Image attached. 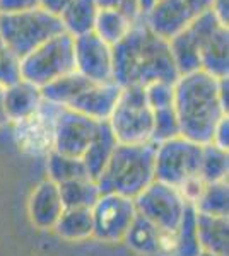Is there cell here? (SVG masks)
<instances>
[{
    "mask_svg": "<svg viewBox=\"0 0 229 256\" xmlns=\"http://www.w3.org/2000/svg\"><path fill=\"white\" fill-rule=\"evenodd\" d=\"M185 200L176 188L152 181L135 198V210L159 230H178L185 212Z\"/></svg>",
    "mask_w": 229,
    "mask_h": 256,
    "instance_id": "cell-8",
    "label": "cell"
},
{
    "mask_svg": "<svg viewBox=\"0 0 229 256\" xmlns=\"http://www.w3.org/2000/svg\"><path fill=\"white\" fill-rule=\"evenodd\" d=\"M183 2H185L191 9V12L197 16V14H202V12L210 10L212 0H183Z\"/></svg>",
    "mask_w": 229,
    "mask_h": 256,
    "instance_id": "cell-38",
    "label": "cell"
},
{
    "mask_svg": "<svg viewBox=\"0 0 229 256\" xmlns=\"http://www.w3.org/2000/svg\"><path fill=\"white\" fill-rule=\"evenodd\" d=\"M173 108L180 135L200 146L210 144L215 125L227 116L217 96V79L203 70L180 76L174 80Z\"/></svg>",
    "mask_w": 229,
    "mask_h": 256,
    "instance_id": "cell-2",
    "label": "cell"
},
{
    "mask_svg": "<svg viewBox=\"0 0 229 256\" xmlns=\"http://www.w3.org/2000/svg\"><path fill=\"white\" fill-rule=\"evenodd\" d=\"M210 146L227 152V116H224L212 132Z\"/></svg>",
    "mask_w": 229,
    "mask_h": 256,
    "instance_id": "cell-35",
    "label": "cell"
},
{
    "mask_svg": "<svg viewBox=\"0 0 229 256\" xmlns=\"http://www.w3.org/2000/svg\"><path fill=\"white\" fill-rule=\"evenodd\" d=\"M99 9H116L127 16L132 22H139L142 19L139 0H96Z\"/></svg>",
    "mask_w": 229,
    "mask_h": 256,
    "instance_id": "cell-33",
    "label": "cell"
},
{
    "mask_svg": "<svg viewBox=\"0 0 229 256\" xmlns=\"http://www.w3.org/2000/svg\"><path fill=\"white\" fill-rule=\"evenodd\" d=\"M47 169L50 174L48 180H52L57 184L72 180H81V178H89L82 159L64 156L57 150H52L47 156Z\"/></svg>",
    "mask_w": 229,
    "mask_h": 256,
    "instance_id": "cell-27",
    "label": "cell"
},
{
    "mask_svg": "<svg viewBox=\"0 0 229 256\" xmlns=\"http://www.w3.org/2000/svg\"><path fill=\"white\" fill-rule=\"evenodd\" d=\"M198 174L205 183H217L226 181L227 178V152L210 146L202 147V159Z\"/></svg>",
    "mask_w": 229,
    "mask_h": 256,
    "instance_id": "cell-28",
    "label": "cell"
},
{
    "mask_svg": "<svg viewBox=\"0 0 229 256\" xmlns=\"http://www.w3.org/2000/svg\"><path fill=\"white\" fill-rule=\"evenodd\" d=\"M76 72L93 82H113V46L93 31L74 38Z\"/></svg>",
    "mask_w": 229,
    "mask_h": 256,
    "instance_id": "cell-11",
    "label": "cell"
},
{
    "mask_svg": "<svg viewBox=\"0 0 229 256\" xmlns=\"http://www.w3.org/2000/svg\"><path fill=\"white\" fill-rule=\"evenodd\" d=\"M99 122L69 108H60L55 126L53 150L81 159L93 142Z\"/></svg>",
    "mask_w": 229,
    "mask_h": 256,
    "instance_id": "cell-13",
    "label": "cell"
},
{
    "mask_svg": "<svg viewBox=\"0 0 229 256\" xmlns=\"http://www.w3.org/2000/svg\"><path fill=\"white\" fill-rule=\"evenodd\" d=\"M157 144H116L105 169L96 180L101 195L115 193L127 198H137L154 178Z\"/></svg>",
    "mask_w": 229,
    "mask_h": 256,
    "instance_id": "cell-3",
    "label": "cell"
},
{
    "mask_svg": "<svg viewBox=\"0 0 229 256\" xmlns=\"http://www.w3.org/2000/svg\"><path fill=\"white\" fill-rule=\"evenodd\" d=\"M69 2L70 0H40V7L58 18L65 10V7L69 6Z\"/></svg>",
    "mask_w": 229,
    "mask_h": 256,
    "instance_id": "cell-37",
    "label": "cell"
},
{
    "mask_svg": "<svg viewBox=\"0 0 229 256\" xmlns=\"http://www.w3.org/2000/svg\"><path fill=\"white\" fill-rule=\"evenodd\" d=\"M41 102H43L41 89L24 79L6 88L4 92V106H6L9 123H16L33 114L40 108Z\"/></svg>",
    "mask_w": 229,
    "mask_h": 256,
    "instance_id": "cell-18",
    "label": "cell"
},
{
    "mask_svg": "<svg viewBox=\"0 0 229 256\" xmlns=\"http://www.w3.org/2000/svg\"><path fill=\"white\" fill-rule=\"evenodd\" d=\"M195 210L209 216L227 217V183H207L200 200L195 204Z\"/></svg>",
    "mask_w": 229,
    "mask_h": 256,
    "instance_id": "cell-29",
    "label": "cell"
},
{
    "mask_svg": "<svg viewBox=\"0 0 229 256\" xmlns=\"http://www.w3.org/2000/svg\"><path fill=\"white\" fill-rule=\"evenodd\" d=\"M116 144H118V140L115 138L110 123L99 122L93 142L89 144V147H87V150L84 152V156L81 158L86 166L87 174H89V178L93 181L98 180L99 174H101V171L105 169L106 162L110 160L111 154H113Z\"/></svg>",
    "mask_w": 229,
    "mask_h": 256,
    "instance_id": "cell-20",
    "label": "cell"
},
{
    "mask_svg": "<svg viewBox=\"0 0 229 256\" xmlns=\"http://www.w3.org/2000/svg\"><path fill=\"white\" fill-rule=\"evenodd\" d=\"M21 80V58L0 38V86L9 88Z\"/></svg>",
    "mask_w": 229,
    "mask_h": 256,
    "instance_id": "cell-31",
    "label": "cell"
},
{
    "mask_svg": "<svg viewBox=\"0 0 229 256\" xmlns=\"http://www.w3.org/2000/svg\"><path fill=\"white\" fill-rule=\"evenodd\" d=\"M74 70V38L67 32L53 36L21 58V79L40 89Z\"/></svg>",
    "mask_w": 229,
    "mask_h": 256,
    "instance_id": "cell-5",
    "label": "cell"
},
{
    "mask_svg": "<svg viewBox=\"0 0 229 256\" xmlns=\"http://www.w3.org/2000/svg\"><path fill=\"white\" fill-rule=\"evenodd\" d=\"M91 82L93 80L86 79L84 76H81V74H77L76 70H74V72H70L67 76L60 77V79L50 82L48 86L41 88V94H43L45 101L53 102V104L60 106V108H69L70 102H72Z\"/></svg>",
    "mask_w": 229,
    "mask_h": 256,
    "instance_id": "cell-23",
    "label": "cell"
},
{
    "mask_svg": "<svg viewBox=\"0 0 229 256\" xmlns=\"http://www.w3.org/2000/svg\"><path fill=\"white\" fill-rule=\"evenodd\" d=\"M120 92H122V88L116 82H91L70 102L69 110L77 111L96 122H108L116 101H118Z\"/></svg>",
    "mask_w": 229,
    "mask_h": 256,
    "instance_id": "cell-15",
    "label": "cell"
},
{
    "mask_svg": "<svg viewBox=\"0 0 229 256\" xmlns=\"http://www.w3.org/2000/svg\"><path fill=\"white\" fill-rule=\"evenodd\" d=\"M98 10L99 7L96 0H70L65 10L58 16L64 32H67L72 38L91 32Z\"/></svg>",
    "mask_w": 229,
    "mask_h": 256,
    "instance_id": "cell-21",
    "label": "cell"
},
{
    "mask_svg": "<svg viewBox=\"0 0 229 256\" xmlns=\"http://www.w3.org/2000/svg\"><path fill=\"white\" fill-rule=\"evenodd\" d=\"M144 94H145V101H147L149 108L152 111L166 108V106H173L174 82H166V80L151 82V84L144 86Z\"/></svg>",
    "mask_w": 229,
    "mask_h": 256,
    "instance_id": "cell-32",
    "label": "cell"
},
{
    "mask_svg": "<svg viewBox=\"0 0 229 256\" xmlns=\"http://www.w3.org/2000/svg\"><path fill=\"white\" fill-rule=\"evenodd\" d=\"M156 2H157V0H139V6H140V10H142V14H144V12L147 10L151 6H154Z\"/></svg>",
    "mask_w": 229,
    "mask_h": 256,
    "instance_id": "cell-40",
    "label": "cell"
},
{
    "mask_svg": "<svg viewBox=\"0 0 229 256\" xmlns=\"http://www.w3.org/2000/svg\"><path fill=\"white\" fill-rule=\"evenodd\" d=\"M135 22H132L127 16H123L116 9H99L94 20L93 32L99 36L110 46H115L118 41H122L127 32L132 30Z\"/></svg>",
    "mask_w": 229,
    "mask_h": 256,
    "instance_id": "cell-25",
    "label": "cell"
},
{
    "mask_svg": "<svg viewBox=\"0 0 229 256\" xmlns=\"http://www.w3.org/2000/svg\"><path fill=\"white\" fill-rule=\"evenodd\" d=\"M202 147L200 144L191 142L181 135L157 144L154 166L156 181L178 188L188 178L197 176L200 169Z\"/></svg>",
    "mask_w": 229,
    "mask_h": 256,
    "instance_id": "cell-7",
    "label": "cell"
},
{
    "mask_svg": "<svg viewBox=\"0 0 229 256\" xmlns=\"http://www.w3.org/2000/svg\"><path fill=\"white\" fill-rule=\"evenodd\" d=\"M152 110L145 101L144 88L128 86L122 88L108 123L118 144L152 142Z\"/></svg>",
    "mask_w": 229,
    "mask_h": 256,
    "instance_id": "cell-6",
    "label": "cell"
},
{
    "mask_svg": "<svg viewBox=\"0 0 229 256\" xmlns=\"http://www.w3.org/2000/svg\"><path fill=\"white\" fill-rule=\"evenodd\" d=\"M152 137L154 144H161L174 137H180V123H178L176 113L173 106H166L152 111Z\"/></svg>",
    "mask_w": 229,
    "mask_h": 256,
    "instance_id": "cell-30",
    "label": "cell"
},
{
    "mask_svg": "<svg viewBox=\"0 0 229 256\" xmlns=\"http://www.w3.org/2000/svg\"><path fill=\"white\" fill-rule=\"evenodd\" d=\"M60 106L43 99L40 108L29 116L12 123L19 148L29 156H48L55 144V126Z\"/></svg>",
    "mask_w": 229,
    "mask_h": 256,
    "instance_id": "cell-9",
    "label": "cell"
},
{
    "mask_svg": "<svg viewBox=\"0 0 229 256\" xmlns=\"http://www.w3.org/2000/svg\"><path fill=\"white\" fill-rule=\"evenodd\" d=\"M217 24L220 22L212 16L210 10L202 12V14H197L191 19V22L180 34H176L173 40L168 41L178 77L195 72V70H200V60H198L200 41Z\"/></svg>",
    "mask_w": 229,
    "mask_h": 256,
    "instance_id": "cell-12",
    "label": "cell"
},
{
    "mask_svg": "<svg viewBox=\"0 0 229 256\" xmlns=\"http://www.w3.org/2000/svg\"><path fill=\"white\" fill-rule=\"evenodd\" d=\"M64 208H93V205L101 196L96 181L89 178L65 181L58 184Z\"/></svg>",
    "mask_w": 229,
    "mask_h": 256,
    "instance_id": "cell-24",
    "label": "cell"
},
{
    "mask_svg": "<svg viewBox=\"0 0 229 256\" xmlns=\"http://www.w3.org/2000/svg\"><path fill=\"white\" fill-rule=\"evenodd\" d=\"M198 256H215V254H212V253H205V251H200V254Z\"/></svg>",
    "mask_w": 229,
    "mask_h": 256,
    "instance_id": "cell-41",
    "label": "cell"
},
{
    "mask_svg": "<svg viewBox=\"0 0 229 256\" xmlns=\"http://www.w3.org/2000/svg\"><path fill=\"white\" fill-rule=\"evenodd\" d=\"M62 32L64 28L60 19L41 7L24 12L0 14V38L9 44L19 58Z\"/></svg>",
    "mask_w": 229,
    "mask_h": 256,
    "instance_id": "cell-4",
    "label": "cell"
},
{
    "mask_svg": "<svg viewBox=\"0 0 229 256\" xmlns=\"http://www.w3.org/2000/svg\"><path fill=\"white\" fill-rule=\"evenodd\" d=\"M200 70L220 79L227 77L229 72V30L217 24L207 32L198 46Z\"/></svg>",
    "mask_w": 229,
    "mask_h": 256,
    "instance_id": "cell-16",
    "label": "cell"
},
{
    "mask_svg": "<svg viewBox=\"0 0 229 256\" xmlns=\"http://www.w3.org/2000/svg\"><path fill=\"white\" fill-rule=\"evenodd\" d=\"M40 7V0H0V14L24 12Z\"/></svg>",
    "mask_w": 229,
    "mask_h": 256,
    "instance_id": "cell-34",
    "label": "cell"
},
{
    "mask_svg": "<svg viewBox=\"0 0 229 256\" xmlns=\"http://www.w3.org/2000/svg\"><path fill=\"white\" fill-rule=\"evenodd\" d=\"M176 79L178 72L168 41L154 34L142 19L113 46V82L120 88H144L156 80Z\"/></svg>",
    "mask_w": 229,
    "mask_h": 256,
    "instance_id": "cell-1",
    "label": "cell"
},
{
    "mask_svg": "<svg viewBox=\"0 0 229 256\" xmlns=\"http://www.w3.org/2000/svg\"><path fill=\"white\" fill-rule=\"evenodd\" d=\"M195 14L183 0H157L142 14V22L161 40L169 41L185 30Z\"/></svg>",
    "mask_w": 229,
    "mask_h": 256,
    "instance_id": "cell-14",
    "label": "cell"
},
{
    "mask_svg": "<svg viewBox=\"0 0 229 256\" xmlns=\"http://www.w3.org/2000/svg\"><path fill=\"white\" fill-rule=\"evenodd\" d=\"M53 230L67 241H82L94 234L91 208H64Z\"/></svg>",
    "mask_w": 229,
    "mask_h": 256,
    "instance_id": "cell-22",
    "label": "cell"
},
{
    "mask_svg": "<svg viewBox=\"0 0 229 256\" xmlns=\"http://www.w3.org/2000/svg\"><path fill=\"white\" fill-rule=\"evenodd\" d=\"M62 212H64V204L57 183L47 180L33 190L28 202V214L38 229H53Z\"/></svg>",
    "mask_w": 229,
    "mask_h": 256,
    "instance_id": "cell-17",
    "label": "cell"
},
{
    "mask_svg": "<svg viewBox=\"0 0 229 256\" xmlns=\"http://www.w3.org/2000/svg\"><path fill=\"white\" fill-rule=\"evenodd\" d=\"M91 212L94 224L93 236L105 241H115L125 238L137 210L132 198L106 193L98 198Z\"/></svg>",
    "mask_w": 229,
    "mask_h": 256,
    "instance_id": "cell-10",
    "label": "cell"
},
{
    "mask_svg": "<svg viewBox=\"0 0 229 256\" xmlns=\"http://www.w3.org/2000/svg\"><path fill=\"white\" fill-rule=\"evenodd\" d=\"M210 12L222 26H229V0H212Z\"/></svg>",
    "mask_w": 229,
    "mask_h": 256,
    "instance_id": "cell-36",
    "label": "cell"
},
{
    "mask_svg": "<svg viewBox=\"0 0 229 256\" xmlns=\"http://www.w3.org/2000/svg\"><path fill=\"white\" fill-rule=\"evenodd\" d=\"M123 239L127 241L128 248L140 254L159 253V229L140 214H135Z\"/></svg>",
    "mask_w": 229,
    "mask_h": 256,
    "instance_id": "cell-26",
    "label": "cell"
},
{
    "mask_svg": "<svg viewBox=\"0 0 229 256\" xmlns=\"http://www.w3.org/2000/svg\"><path fill=\"white\" fill-rule=\"evenodd\" d=\"M4 92H6V88L0 86V126L9 123V118H7V113H6V106H4Z\"/></svg>",
    "mask_w": 229,
    "mask_h": 256,
    "instance_id": "cell-39",
    "label": "cell"
},
{
    "mask_svg": "<svg viewBox=\"0 0 229 256\" xmlns=\"http://www.w3.org/2000/svg\"><path fill=\"white\" fill-rule=\"evenodd\" d=\"M195 227L202 251L227 256V217L209 216L195 210Z\"/></svg>",
    "mask_w": 229,
    "mask_h": 256,
    "instance_id": "cell-19",
    "label": "cell"
}]
</instances>
